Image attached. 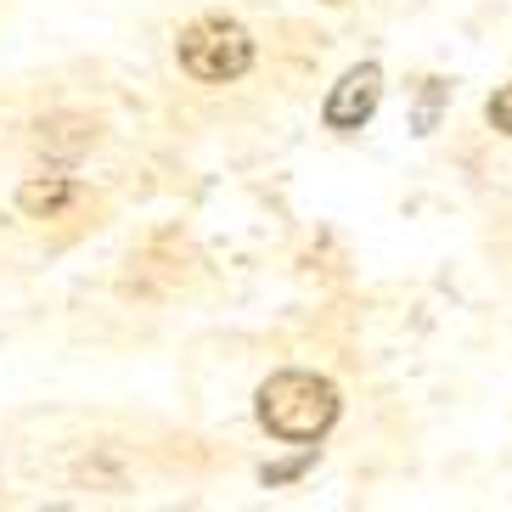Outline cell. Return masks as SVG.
<instances>
[{
  "label": "cell",
  "instance_id": "6da1fadb",
  "mask_svg": "<svg viewBox=\"0 0 512 512\" xmlns=\"http://www.w3.org/2000/svg\"><path fill=\"white\" fill-rule=\"evenodd\" d=\"M259 422L287 445H316L338 422V389L316 372H276L259 389Z\"/></svg>",
  "mask_w": 512,
  "mask_h": 512
},
{
  "label": "cell",
  "instance_id": "7a4b0ae2",
  "mask_svg": "<svg viewBox=\"0 0 512 512\" xmlns=\"http://www.w3.org/2000/svg\"><path fill=\"white\" fill-rule=\"evenodd\" d=\"M175 51H181L186 74L209 79V85L242 79L254 68V34L242 29V23H231V17H197L192 29H181Z\"/></svg>",
  "mask_w": 512,
  "mask_h": 512
},
{
  "label": "cell",
  "instance_id": "3957f363",
  "mask_svg": "<svg viewBox=\"0 0 512 512\" xmlns=\"http://www.w3.org/2000/svg\"><path fill=\"white\" fill-rule=\"evenodd\" d=\"M377 102H383V68H377V62H361V68H349V74L332 85L321 119H327V130H361L377 113Z\"/></svg>",
  "mask_w": 512,
  "mask_h": 512
},
{
  "label": "cell",
  "instance_id": "277c9868",
  "mask_svg": "<svg viewBox=\"0 0 512 512\" xmlns=\"http://www.w3.org/2000/svg\"><path fill=\"white\" fill-rule=\"evenodd\" d=\"M68 203H74V181L68 175H34V181L17 186V209L29 220H57Z\"/></svg>",
  "mask_w": 512,
  "mask_h": 512
},
{
  "label": "cell",
  "instance_id": "5b68a950",
  "mask_svg": "<svg viewBox=\"0 0 512 512\" xmlns=\"http://www.w3.org/2000/svg\"><path fill=\"white\" fill-rule=\"evenodd\" d=\"M40 141H46V152H85L96 141V124L91 119H51V124H40Z\"/></svg>",
  "mask_w": 512,
  "mask_h": 512
},
{
  "label": "cell",
  "instance_id": "8992f818",
  "mask_svg": "<svg viewBox=\"0 0 512 512\" xmlns=\"http://www.w3.org/2000/svg\"><path fill=\"white\" fill-rule=\"evenodd\" d=\"M484 113H490V124H496L501 136H512V85H501V91L490 96V107H484Z\"/></svg>",
  "mask_w": 512,
  "mask_h": 512
}]
</instances>
